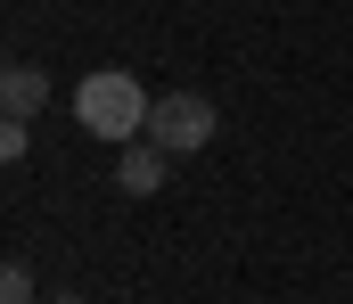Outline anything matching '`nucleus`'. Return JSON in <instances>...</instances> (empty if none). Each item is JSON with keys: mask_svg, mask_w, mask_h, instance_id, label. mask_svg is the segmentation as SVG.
<instances>
[{"mask_svg": "<svg viewBox=\"0 0 353 304\" xmlns=\"http://www.w3.org/2000/svg\"><path fill=\"white\" fill-rule=\"evenodd\" d=\"M148 107H157V99H148L123 66H99V74L74 83V123H83L90 140H115V148L148 132Z\"/></svg>", "mask_w": 353, "mask_h": 304, "instance_id": "nucleus-1", "label": "nucleus"}, {"mask_svg": "<svg viewBox=\"0 0 353 304\" xmlns=\"http://www.w3.org/2000/svg\"><path fill=\"white\" fill-rule=\"evenodd\" d=\"M214 123H222V115H214L205 91H165V99L148 107V140H157L165 156H197V148L214 140Z\"/></svg>", "mask_w": 353, "mask_h": 304, "instance_id": "nucleus-2", "label": "nucleus"}, {"mask_svg": "<svg viewBox=\"0 0 353 304\" xmlns=\"http://www.w3.org/2000/svg\"><path fill=\"white\" fill-rule=\"evenodd\" d=\"M165 165H173V156L140 132V140L115 148V190H123V198H157V190H165Z\"/></svg>", "mask_w": 353, "mask_h": 304, "instance_id": "nucleus-3", "label": "nucleus"}, {"mask_svg": "<svg viewBox=\"0 0 353 304\" xmlns=\"http://www.w3.org/2000/svg\"><path fill=\"white\" fill-rule=\"evenodd\" d=\"M0 107L33 123V115L50 107V74H41V66H8V74H0Z\"/></svg>", "mask_w": 353, "mask_h": 304, "instance_id": "nucleus-4", "label": "nucleus"}, {"mask_svg": "<svg viewBox=\"0 0 353 304\" xmlns=\"http://www.w3.org/2000/svg\"><path fill=\"white\" fill-rule=\"evenodd\" d=\"M25 148H33V132H25V115H8V123H0V165H25Z\"/></svg>", "mask_w": 353, "mask_h": 304, "instance_id": "nucleus-5", "label": "nucleus"}, {"mask_svg": "<svg viewBox=\"0 0 353 304\" xmlns=\"http://www.w3.org/2000/svg\"><path fill=\"white\" fill-rule=\"evenodd\" d=\"M0 304H33V272L25 263H0Z\"/></svg>", "mask_w": 353, "mask_h": 304, "instance_id": "nucleus-6", "label": "nucleus"}]
</instances>
